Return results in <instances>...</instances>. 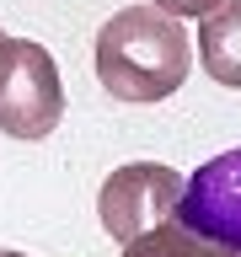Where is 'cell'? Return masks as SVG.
<instances>
[{
    "mask_svg": "<svg viewBox=\"0 0 241 257\" xmlns=\"http://www.w3.org/2000/svg\"><path fill=\"white\" fill-rule=\"evenodd\" d=\"M188 64L193 43L182 22L156 11L150 0L112 11L96 32V80L118 102H166L188 80Z\"/></svg>",
    "mask_w": 241,
    "mask_h": 257,
    "instance_id": "6da1fadb",
    "label": "cell"
},
{
    "mask_svg": "<svg viewBox=\"0 0 241 257\" xmlns=\"http://www.w3.org/2000/svg\"><path fill=\"white\" fill-rule=\"evenodd\" d=\"M64 118L59 64L32 38H0V134L48 140Z\"/></svg>",
    "mask_w": 241,
    "mask_h": 257,
    "instance_id": "7a4b0ae2",
    "label": "cell"
},
{
    "mask_svg": "<svg viewBox=\"0 0 241 257\" xmlns=\"http://www.w3.org/2000/svg\"><path fill=\"white\" fill-rule=\"evenodd\" d=\"M177 198H182V177L161 161H129L102 182L96 193V220L118 246L140 241L145 230H156L161 220L177 214Z\"/></svg>",
    "mask_w": 241,
    "mask_h": 257,
    "instance_id": "3957f363",
    "label": "cell"
},
{
    "mask_svg": "<svg viewBox=\"0 0 241 257\" xmlns=\"http://www.w3.org/2000/svg\"><path fill=\"white\" fill-rule=\"evenodd\" d=\"M172 220L198 241L241 246V145L204 161L193 177H182V198Z\"/></svg>",
    "mask_w": 241,
    "mask_h": 257,
    "instance_id": "277c9868",
    "label": "cell"
},
{
    "mask_svg": "<svg viewBox=\"0 0 241 257\" xmlns=\"http://www.w3.org/2000/svg\"><path fill=\"white\" fill-rule=\"evenodd\" d=\"M198 59L209 80L241 91V0H225L198 22Z\"/></svg>",
    "mask_w": 241,
    "mask_h": 257,
    "instance_id": "5b68a950",
    "label": "cell"
},
{
    "mask_svg": "<svg viewBox=\"0 0 241 257\" xmlns=\"http://www.w3.org/2000/svg\"><path fill=\"white\" fill-rule=\"evenodd\" d=\"M124 257H241V246H214V241L188 236L177 220H161L156 230H145L140 241H129Z\"/></svg>",
    "mask_w": 241,
    "mask_h": 257,
    "instance_id": "8992f818",
    "label": "cell"
},
{
    "mask_svg": "<svg viewBox=\"0 0 241 257\" xmlns=\"http://www.w3.org/2000/svg\"><path fill=\"white\" fill-rule=\"evenodd\" d=\"M150 6L166 11V16H198V22H204V16L214 11V6H225V0H150Z\"/></svg>",
    "mask_w": 241,
    "mask_h": 257,
    "instance_id": "52a82bcc",
    "label": "cell"
},
{
    "mask_svg": "<svg viewBox=\"0 0 241 257\" xmlns=\"http://www.w3.org/2000/svg\"><path fill=\"white\" fill-rule=\"evenodd\" d=\"M0 257H27V252H0Z\"/></svg>",
    "mask_w": 241,
    "mask_h": 257,
    "instance_id": "ba28073f",
    "label": "cell"
}]
</instances>
